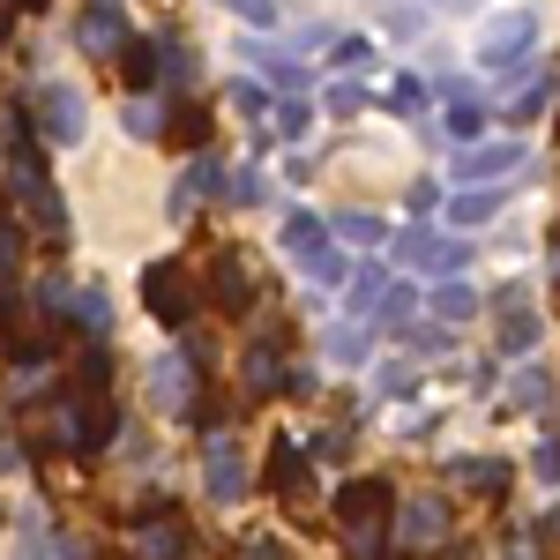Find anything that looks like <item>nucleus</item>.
Here are the masks:
<instances>
[{"mask_svg":"<svg viewBox=\"0 0 560 560\" xmlns=\"http://www.w3.org/2000/svg\"><path fill=\"white\" fill-rule=\"evenodd\" d=\"M142 306H150L165 329H187V322H195V306H202L195 269H187V261H150V269H142Z\"/></svg>","mask_w":560,"mask_h":560,"instance_id":"f03ea898","label":"nucleus"},{"mask_svg":"<svg viewBox=\"0 0 560 560\" xmlns=\"http://www.w3.org/2000/svg\"><path fill=\"white\" fill-rule=\"evenodd\" d=\"M388 509H396V493H388V478H351L345 493H337V523H345L359 546H374L382 538Z\"/></svg>","mask_w":560,"mask_h":560,"instance_id":"7ed1b4c3","label":"nucleus"},{"mask_svg":"<svg viewBox=\"0 0 560 560\" xmlns=\"http://www.w3.org/2000/svg\"><path fill=\"white\" fill-rule=\"evenodd\" d=\"M478 128H486V113H478L471 97H456V105H448V135H464V142H478Z\"/></svg>","mask_w":560,"mask_h":560,"instance_id":"7c9ffc66","label":"nucleus"},{"mask_svg":"<svg viewBox=\"0 0 560 560\" xmlns=\"http://www.w3.org/2000/svg\"><path fill=\"white\" fill-rule=\"evenodd\" d=\"M269 486L277 493H300V441H277L269 448Z\"/></svg>","mask_w":560,"mask_h":560,"instance_id":"f3484780","label":"nucleus"},{"mask_svg":"<svg viewBox=\"0 0 560 560\" xmlns=\"http://www.w3.org/2000/svg\"><path fill=\"white\" fill-rule=\"evenodd\" d=\"M382 292H388L382 269H359V292H351V306H359V314H374V300H382Z\"/></svg>","mask_w":560,"mask_h":560,"instance_id":"f704fd0d","label":"nucleus"},{"mask_svg":"<svg viewBox=\"0 0 560 560\" xmlns=\"http://www.w3.org/2000/svg\"><path fill=\"white\" fill-rule=\"evenodd\" d=\"M411 306H419V292H411V284H388L382 300H374V322H382V329H388V322H404Z\"/></svg>","mask_w":560,"mask_h":560,"instance_id":"bb28decb","label":"nucleus"},{"mask_svg":"<svg viewBox=\"0 0 560 560\" xmlns=\"http://www.w3.org/2000/svg\"><path fill=\"white\" fill-rule=\"evenodd\" d=\"M224 97H232V105H240V113H247L255 128H261V120H269V105H277V97H269V90H261V83H232V90H224Z\"/></svg>","mask_w":560,"mask_h":560,"instance_id":"b1692460","label":"nucleus"},{"mask_svg":"<svg viewBox=\"0 0 560 560\" xmlns=\"http://www.w3.org/2000/svg\"><path fill=\"white\" fill-rule=\"evenodd\" d=\"M359 60H374V45L366 38H337V68H359Z\"/></svg>","mask_w":560,"mask_h":560,"instance_id":"58836bf2","label":"nucleus"},{"mask_svg":"<svg viewBox=\"0 0 560 560\" xmlns=\"http://www.w3.org/2000/svg\"><path fill=\"white\" fill-rule=\"evenodd\" d=\"M530 345H538V322H530V314H509V337H501V351H509V359H523Z\"/></svg>","mask_w":560,"mask_h":560,"instance_id":"2f4dec72","label":"nucleus"},{"mask_svg":"<svg viewBox=\"0 0 560 560\" xmlns=\"http://www.w3.org/2000/svg\"><path fill=\"white\" fill-rule=\"evenodd\" d=\"M404 538H411V546H441V538H448V509H441V501H411V509H404Z\"/></svg>","mask_w":560,"mask_h":560,"instance_id":"ddd939ff","label":"nucleus"},{"mask_svg":"<svg viewBox=\"0 0 560 560\" xmlns=\"http://www.w3.org/2000/svg\"><path fill=\"white\" fill-rule=\"evenodd\" d=\"M284 247H292V255H322V247H329V224L314 210H292L284 217Z\"/></svg>","mask_w":560,"mask_h":560,"instance_id":"2eb2a0df","label":"nucleus"},{"mask_svg":"<svg viewBox=\"0 0 560 560\" xmlns=\"http://www.w3.org/2000/svg\"><path fill=\"white\" fill-rule=\"evenodd\" d=\"M546 97H553V83H530V90L516 97V105H501V113H509V120L523 128V120H538V113H546Z\"/></svg>","mask_w":560,"mask_h":560,"instance_id":"c85d7f7f","label":"nucleus"},{"mask_svg":"<svg viewBox=\"0 0 560 560\" xmlns=\"http://www.w3.org/2000/svg\"><path fill=\"white\" fill-rule=\"evenodd\" d=\"M135 553H142V560H179V553H187V530H179L173 516L135 523Z\"/></svg>","mask_w":560,"mask_h":560,"instance_id":"f8f14e48","label":"nucleus"},{"mask_svg":"<svg viewBox=\"0 0 560 560\" xmlns=\"http://www.w3.org/2000/svg\"><path fill=\"white\" fill-rule=\"evenodd\" d=\"M337 224H345V240H359V247H366V240H382V224H374V217H359V210L337 217Z\"/></svg>","mask_w":560,"mask_h":560,"instance_id":"4c0bfd02","label":"nucleus"},{"mask_svg":"<svg viewBox=\"0 0 560 560\" xmlns=\"http://www.w3.org/2000/svg\"><path fill=\"white\" fill-rule=\"evenodd\" d=\"M75 45H83V52H120V45H128V15H120V0H83V15H75Z\"/></svg>","mask_w":560,"mask_h":560,"instance_id":"423d86ee","label":"nucleus"},{"mask_svg":"<svg viewBox=\"0 0 560 560\" xmlns=\"http://www.w3.org/2000/svg\"><path fill=\"white\" fill-rule=\"evenodd\" d=\"M306 269H314L322 284H337V277H345V255H337V247H322V255H306Z\"/></svg>","mask_w":560,"mask_h":560,"instance_id":"e433bc0d","label":"nucleus"},{"mask_svg":"<svg viewBox=\"0 0 560 560\" xmlns=\"http://www.w3.org/2000/svg\"><path fill=\"white\" fill-rule=\"evenodd\" d=\"M187 195H224V158H217V150H195V158H187V173H179V202H187Z\"/></svg>","mask_w":560,"mask_h":560,"instance_id":"4468645a","label":"nucleus"},{"mask_svg":"<svg viewBox=\"0 0 560 560\" xmlns=\"http://www.w3.org/2000/svg\"><path fill=\"white\" fill-rule=\"evenodd\" d=\"M15 255H23V232H15V210L0 202V277L15 269Z\"/></svg>","mask_w":560,"mask_h":560,"instance_id":"473e14b6","label":"nucleus"},{"mask_svg":"<svg viewBox=\"0 0 560 560\" xmlns=\"http://www.w3.org/2000/svg\"><path fill=\"white\" fill-rule=\"evenodd\" d=\"M75 306H83L90 337H105V322H113V300H105V292H97V284H75Z\"/></svg>","mask_w":560,"mask_h":560,"instance_id":"a878e982","label":"nucleus"},{"mask_svg":"<svg viewBox=\"0 0 560 560\" xmlns=\"http://www.w3.org/2000/svg\"><path fill=\"white\" fill-rule=\"evenodd\" d=\"M0 142H8V179H15V202L38 217L45 240H68V210H60L52 179H45V158H38V142H31L23 105H8V113H0Z\"/></svg>","mask_w":560,"mask_h":560,"instance_id":"f257e3e1","label":"nucleus"},{"mask_svg":"<svg viewBox=\"0 0 560 560\" xmlns=\"http://www.w3.org/2000/svg\"><path fill=\"white\" fill-rule=\"evenodd\" d=\"M165 128H173L179 142H202V135H210V113H202V105L187 97V105H179V120H165Z\"/></svg>","mask_w":560,"mask_h":560,"instance_id":"cd10ccee","label":"nucleus"},{"mask_svg":"<svg viewBox=\"0 0 560 560\" xmlns=\"http://www.w3.org/2000/svg\"><path fill=\"white\" fill-rule=\"evenodd\" d=\"M493 210H501V187H471V195L448 202V224H486Z\"/></svg>","mask_w":560,"mask_h":560,"instance_id":"dca6fc26","label":"nucleus"},{"mask_svg":"<svg viewBox=\"0 0 560 560\" xmlns=\"http://www.w3.org/2000/svg\"><path fill=\"white\" fill-rule=\"evenodd\" d=\"M120 75H128V97H150L158 90V38H135L120 45Z\"/></svg>","mask_w":560,"mask_h":560,"instance_id":"9d476101","label":"nucleus"},{"mask_svg":"<svg viewBox=\"0 0 560 560\" xmlns=\"http://www.w3.org/2000/svg\"><path fill=\"white\" fill-rule=\"evenodd\" d=\"M210 300L224 306V314H247V306H255V277H247V255H240V247H217V261H210Z\"/></svg>","mask_w":560,"mask_h":560,"instance_id":"0eeeda50","label":"nucleus"},{"mask_svg":"<svg viewBox=\"0 0 560 560\" xmlns=\"http://www.w3.org/2000/svg\"><path fill=\"white\" fill-rule=\"evenodd\" d=\"M128 135L158 142V135H165V105H158V97H128Z\"/></svg>","mask_w":560,"mask_h":560,"instance_id":"6ab92c4d","label":"nucleus"},{"mask_svg":"<svg viewBox=\"0 0 560 560\" xmlns=\"http://www.w3.org/2000/svg\"><path fill=\"white\" fill-rule=\"evenodd\" d=\"M150 382H158V396H165V404H195V388H187V359H165Z\"/></svg>","mask_w":560,"mask_h":560,"instance_id":"4be33fe9","label":"nucleus"},{"mask_svg":"<svg viewBox=\"0 0 560 560\" xmlns=\"http://www.w3.org/2000/svg\"><path fill=\"white\" fill-rule=\"evenodd\" d=\"M38 105H45L38 120H45V142H52V150H68V142H83V128H90V97H83V90L52 83V90L38 97Z\"/></svg>","mask_w":560,"mask_h":560,"instance_id":"20e7f679","label":"nucleus"},{"mask_svg":"<svg viewBox=\"0 0 560 560\" xmlns=\"http://www.w3.org/2000/svg\"><path fill=\"white\" fill-rule=\"evenodd\" d=\"M224 8H240L247 23H277V0H224Z\"/></svg>","mask_w":560,"mask_h":560,"instance_id":"ea45409f","label":"nucleus"},{"mask_svg":"<svg viewBox=\"0 0 560 560\" xmlns=\"http://www.w3.org/2000/svg\"><path fill=\"white\" fill-rule=\"evenodd\" d=\"M202 478H210L217 501H240V493H247V464H240V448H232V441H217L210 464H202Z\"/></svg>","mask_w":560,"mask_h":560,"instance_id":"9b49d317","label":"nucleus"},{"mask_svg":"<svg viewBox=\"0 0 560 560\" xmlns=\"http://www.w3.org/2000/svg\"><path fill=\"white\" fill-rule=\"evenodd\" d=\"M433 314H441V322H471L478 292H471V284H441V292H433Z\"/></svg>","mask_w":560,"mask_h":560,"instance_id":"a211bd4d","label":"nucleus"},{"mask_svg":"<svg viewBox=\"0 0 560 560\" xmlns=\"http://www.w3.org/2000/svg\"><path fill=\"white\" fill-rule=\"evenodd\" d=\"M38 306H45V322H68V314H75V284H68V277H45Z\"/></svg>","mask_w":560,"mask_h":560,"instance_id":"412c9836","label":"nucleus"},{"mask_svg":"<svg viewBox=\"0 0 560 560\" xmlns=\"http://www.w3.org/2000/svg\"><path fill=\"white\" fill-rule=\"evenodd\" d=\"M509 165H523V142H516V135L464 150V158H456V179H493V173H509Z\"/></svg>","mask_w":560,"mask_h":560,"instance_id":"6e6552de","label":"nucleus"},{"mask_svg":"<svg viewBox=\"0 0 560 560\" xmlns=\"http://www.w3.org/2000/svg\"><path fill=\"white\" fill-rule=\"evenodd\" d=\"M396 255L419 261V269H441V277H456L471 247H464V240H448V232H427V224H411V232H396Z\"/></svg>","mask_w":560,"mask_h":560,"instance_id":"39448f33","label":"nucleus"},{"mask_svg":"<svg viewBox=\"0 0 560 560\" xmlns=\"http://www.w3.org/2000/svg\"><path fill=\"white\" fill-rule=\"evenodd\" d=\"M366 105H374V97H366V83H329V113H337V120H359Z\"/></svg>","mask_w":560,"mask_h":560,"instance_id":"393cba45","label":"nucleus"},{"mask_svg":"<svg viewBox=\"0 0 560 560\" xmlns=\"http://www.w3.org/2000/svg\"><path fill=\"white\" fill-rule=\"evenodd\" d=\"M277 135H292V142L306 135V105L300 97H277Z\"/></svg>","mask_w":560,"mask_h":560,"instance_id":"c9c22d12","label":"nucleus"},{"mask_svg":"<svg viewBox=\"0 0 560 560\" xmlns=\"http://www.w3.org/2000/svg\"><path fill=\"white\" fill-rule=\"evenodd\" d=\"M224 195H232L240 210H255L261 195H269V179H261V173H232V179H224Z\"/></svg>","mask_w":560,"mask_h":560,"instance_id":"c756f323","label":"nucleus"},{"mask_svg":"<svg viewBox=\"0 0 560 560\" xmlns=\"http://www.w3.org/2000/svg\"><path fill=\"white\" fill-rule=\"evenodd\" d=\"M388 105H396V113H419V105H427V83H419V75H396V83H388Z\"/></svg>","mask_w":560,"mask_h":560,"instance_id":"72a5a7b5","label":"nucleus"},{"mask_svg":"<svg viewBox=\"0 0 560 560\" xmlns=\"http://www.w3.org/2000/svg\"><path fill=\"white\" fill-rule=\"evenodd\" d=\"M240 374H247L255 396H284V345H277V337H261V345L247 351V366H240Z\"/></svg>","mask_w":560,"mask_h":560,"instance_id":"1a4fd4ad","label":"nucleus"},{"mask_svg":"<svg viewBox=\"0 0 560 560\" xmlns=\"http://www.w3.org/2000/svg\"><path fill=\"white\" fill-rule=\"evenodd\" d=\"M456 478H464V486H478V493H501V486H509V464H486V456H464V464H456Z\"/></svg>","mask_w":560,"mask_h":560,"instance_id":"aec40b11","label":"nucleus"},{"mask_svg":"<svg viewBox=\"0 0 560 560\" xmlns=\"http://www.w3.org/2000/svg\"><path fill=\"white\" fill-rule=\"evenodd\" d=\"M247 52H255V68H261V75H277L284 90H300V83H306V68H292L284 52H269V45H247Z\"/></svg>","mask_w":560,"mask_h":560,"instance_id":"5701e85b","label":"nucleus"}]
</instances>
